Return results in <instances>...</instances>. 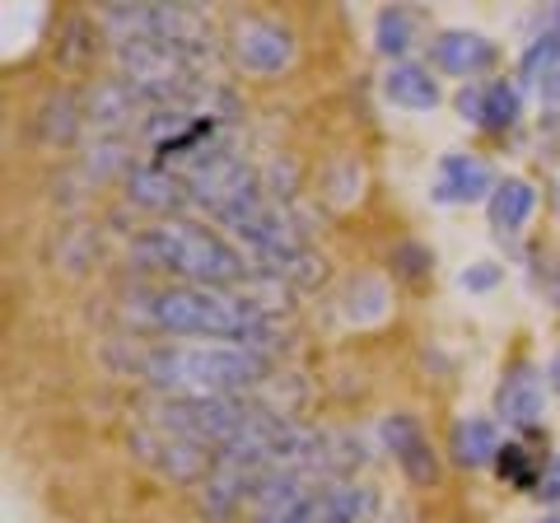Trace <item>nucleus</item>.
Instances as JSON below:
<instances>
[{"instance_id":"1","label":"nucleus","mask_w":560,"mask_h":523,"mask_svg":"<svg viewBox=\"0 0 560 523\" xmlns=\"http://www.w3.org/2000/svg\"><path fill=\"white\" fill-rule=\"evenodd\" d=\"M154 333L168 337H206L224 346H243V351H261L276 341V318L261 300L215 286H160L136 304Z\"/></svg>"},{"instance_id":"2","label":"nucleus","mask_w":560,"mask_h":523,"mask_svg":"<svg viewBox=\"0 0 560 523\" xmlns=\"http://www.w3.org/2000/svg\"><path fill=\"white\" fill-rule=\"evenodd\" d=\"M131 370L164 397H243L267 383L271 356L243 346H173L154 341L131 356Z\"/></svg>"},{"instance_id":"3","label":"nucleus","mask_w":560,"mask_h":523,"mask_svg":"<svg viewBox=\"0 0 560 523\" xmlns=\"http://www.w3.org/2000/svg\"><path fill=\"white\" fill-rule=\"evenodd\" d=\"M136 257L150 271L173 276V286H215L230 290L253 276V262L234 243H224L215 230L191 220H160L154 230L136 239Z\"/></svg>"},{"instance_id":"4","label":"nucleus","mask_w":560,"mask_h":523,"mask_svg":"<svg viewBox=\"0 0 560 523\" xmlns=\"http://www.w3.org/2000/svg\"><path fill=\"white\" fill-rule=\"evenodd\" d=\"M145 411H150V426L183 434V440L201 444L210 453L234 444L243 430L267 416V407L248 403V397H164V393L154 397Z\"/></svg>"},{"instance_id":"5","label":"nucleus","mask_w":560,"mask_h":523,"mask_svg":"<svg viewBox=\"0 0 560 523\" xmlns=\"http://www.w3.org/2000/svg\"><path fill=\"white\" fill-rule=\"evenodd\" d=\"M131 453L145 467H154L160 477L183 481V486L206 481L210 473H215V453L201 449V444H191V440H183V434H168L160 426H136L131 430Z\"/></svg>"},{"instance_id":"6","label":"nucleus","mask_w":560,"mask_h":523,"mask_svg":"<svg viewBox=\"0 0 560 523\" xmlns=\"http://www.w3.org/2000/svg\"><path fill=\"white\" fill-rule=\"evenodd\" d=\"M547 374L533 360H514L495 388V416L518 434H541V416H547Z\"/></svg>"},{"instance_id":"7","label":"nucleus","mask_w":560,"mask_h":523,"mask_svg":"<svg viewBox=\"0 0 560 523\" xmlns=\"http://www.w3.org/2000/svg\"><path fill=\"white\" fill-rule=\"evenodd\" d=\"M230 51L243 71L253 75H276L294 61V28H285L280 20H261V14H248L238 20L230 33Z\"/></svg>"},{"instance_id":"8","label":"nucleus","mask_w":560,"mask_h":523,"mask_svg":"<svg viewBox=\"0 0 560 523\" xmlns=\"http://www.w3.org/2000/svg\"><path fill=\"white\" fill-rule=\"evenodd\" d=\"M495 168H490L481 154H467V150H448L440 154V168H434V183H430V197L440 206H471V201H490L495 191Z\"/></svg>"},{"instance_id":"9","label":"nucleus","mask_w":560,"mask_h":523,"mask_svg":"<svg viewBox=\"0 0 560 523\" xmlns=\"http://www.w3.org/2000/svg\"><path fill=\"white\" fill-rule=\"evenodd\" d=\"M374 510H378V496L370 491V486H355V481H318L290 514L300 519V523H364Z\"/></svg>"},{"instance_id":"10","label":"nucleus","mask_w":560,"mask_h":523,"mask_svg":"<svg viewBox=\"0 0 560 523\" xmlns=\"http://www.w3.org/2000/svg\"><path fill=\"white\" fill-rule=\"evenodd\" d=\"M500 61V47L486 38V33L471 28H444L430 38V66L444 75H458L467 84H477V75H486L490 66Z\"/></svg>"},{"instance_id":"11","label":"nucleus","mask_w":560,"mask_h":523,"mask_svg":"<svg viewBox=\"0 0 560 523\" xmlns=\"http://www.w3.org/2000/svg\"><path fill=\"white\" fill-rule=\"evenodd\" d=\"M453 103H458L463 121H471V127H481V131H495V136H504L510 127H518V117H523V94H518L514 80L463 84Z\"/></svg>"},{"instance_id":"12","label":"nucleus","mask_w":560,"mask_h":523,"mask_svg":"<svg viewBox=\"0 0 560 523\" xmlns=\"http://www.w3.org/2000/svg\"><path fill=\"white\" fill-rule=\"evenodd\" d=\"M383 444H388V453L397 458V467L407 473V481H416V486L440 481V458H434L430 434L420 430V421H416L411 411L383 416Z\"/></svg>"},{"instance_id":"13","label":"nucleus","mask_w":560,"mask_h":523,"mask_svg":"<svg viewBox=\"0 0 560 523\" xmlns=\"http://www.w3.org/2000/svg\"><path fill=\"white\" fill-rule=\"evenodd\" d=\"M127 197H131V206H140V211H154V216H168V220H178V211L197 206V201H191L187 178L168 173L164 164H136V168H127Z\"/></svg>"},{"instance_id":"14","label":"nucleus","mask_w":560,"mask_h":523,"mask_svg":"<svg viewBox=\"0 0 560 523\" xmlns=\"http://www.w3.org/2000/svg\"><path fill=\"white\" fill-rule=\"evenodd\" d=\"M500 430L495 421H486V416H458V421L448 426V458L467 467V473H477V467H495L500 458Z\"/></svg>"},{"instance_id":"15","label":"nucleus","mask_w":560,"mask_h":523,"mask_svg":"<svg viewBox=\"0 0 560 523\" xmlns=\"http://www.w3.org/2000/svg\"><path fill=\"white\" fill-rule=\"evenodd\" d=\"M383 94H388L397 108H411V113H430V108H440V80H434L430 66H420V61H397L388 66V75H383Z\"/></svg>"},{"instance_id":"16","label":"nucleus","mask_w":560,"mask_h":523,"mask_svg":"<svg viewBox=\"0 0 560 523\" xmlns=\"http://www.w3.org/2000/svg\"><path fill=\"white\" fill-rule=\"evenodd\" d=\"M533 211H537V187L528 178H504L495 191H490V201H486L490 230H495L500 239H514L523 224L533 220Z\"/></svg>"},{"instance_id":"17","label":"nucleus","mask_w":560,"mask_h":523,"mask_svg":"<svg viewBox=\"0 0 560 523\" xmlns=\"http://www.w3.org/2000/svg\"><path fill=\"white\" fill-rule=\"evenodd\" d=\"M556 61H560V5H551L547 14H541L533 43L523 47V57H518V80H523V84H537V90H541V80L556 71Z\"/></svg>"},{"instance_id":"18","label":"nucleus","mask_w":560,"mask_h":523,"mask_svg":"<svg viewBox=\"0 0 560 523\" xmlns=\"http://www.w3.org/2000/svg\"><path fill=\"white\" fill-rule=\"evenodd\" d=\"M374 43H378L383 57H393V66H397V61H407V51L420 43L416 14H411V10H401V5L378 10V20H374Z\"/></svg>"},{"instance_id":"19","label":"nucleus","mask_w":560,"mask_h":523,"mask_svg":"<svg viewBox=\"0 0 560 523\" xmlns=\"http://www.w3.org/2000/svg\"><path fill=\"white\" fill-rule=\"evenodd\" d=\"M84 127V108L70 94H57V98H47L43 103V113H38V136L47 146H66V141H75V131Z\"/></svg>"},{"instance_id":"20","label":"nucleus","mask_w":560,"mask_h":523,"mask_svg":"<svg viewBox=\"0 0 560 523\" xmlns=\"http://www.w3.org/2000/svg\"><path fill=\"white\" fill-rule=\"evenodd\" d=\"M495 473L514 486V491H523V496H537V486H541V473L547 467H537V453H528L523 444H504L500 449V458H495Z\"/></svg>"},{"instance_id":"21","label":"nucleus","mask_w":560,"mask_h":523,"mask_svg":"<svg viewBox=\"0 0 560 523\" xmlns=\"http://www.w3.org/2000/svg\"><path fill=\"white\" fill-rule=\"evenodd\" d=\"M393 271L401 276V281H425V276H434V253L425 248V243H397L393 248Z\"/></svg>"},{"instance_id":"22","label":"nucleus","mask_w":560,"mask_h":523,"mask_svg":"<svg viewBox=\"0 0 560 523\" xmlns=\"http://www.w3.org/2000/svg\"><path fill=\"white\" fill-rule=\"evenodd\" d=\"M500 276H504V267H495V262H471V267L458 276V286L463 290H490V286H500Z\"/></svg>"},{"instance_id":"23","label":"nucleus","mask_w":560,"mask_h":523,"mask_svg":"<svg viewBox=\"0 0 560 523\" xmlns=\"http://www.w3.org/2000/svg\"><path fill=\"white\" fill-rule=\"evenodd\" d=\"M537 500H547V504H560V453H556V458L547 463V473H541Z\"/></svg>"},{"instance_id":"24","label":"nucleus","mask_w":560,"mask_h":523,"mask_svg":"<svg viewBox=\"0 0 560 523\" xmlns=\"http://www.w3.org/2000/svg\"><path fill=\"white\" fill-rule=\"evenodd\" d=\"M537 94H541V98H551V103L560 98V61H556V71H551L547 80H541V90H537Z\"/></svg>"},{"instance_id":"25","label":"nucleus","mask_w":560,"mask_h":523,"mask_svg":"<svg viewBox=\"0 0 560 523\" xmlns=\"http://www.w3.org/2000/svg\"><path fill=\"white\" fill-rule=\"evenodd\" d=\"M547 383H551V393H560V351H556L551 364H547Z\"/></svg>"},{"instance_id":"26","label":"nucleus","mask_w":560,"mask_h":523,"mask_svg":"<svg viewBox=\"0 0 560 523\" xmlns=\"http://www.w3.org/2000/svg\"><path fill=\"white\" fill-rule=\"evenodd\" d=\"M537 523H560V510H556V514H547V519H537Z\"/></svg>"},{"instance_id":"27","label":"nucleus","mask_w":560,"mask_h":523,"mask_svg":"<svg viewBox=\"0 0 560 523\" xmlns=\"http://www.w3.org/2000/svg\"><path fill=\"white\" fill-rule=\"evenodd\" d=\"M556 216H560V183H556Z\"/></svg>"}]
</instances>
